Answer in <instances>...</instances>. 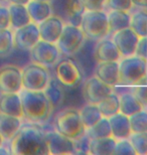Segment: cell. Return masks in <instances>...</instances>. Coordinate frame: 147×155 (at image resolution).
I'll return each mask as SVG.
<instances>
[{
    "instance_id": "f546056e",
    "label": "cell",
    "mask_w": 147,
    "mask_h": 155,
    "mask_svg": "<svg viewBox=\"0 0 147 155\" xmlns=\"http://www.w3.org/2000/svg\"><path fill=\"white\" fill-rule=\"evenodd\" d=\"M130 27L136 35L141 38H147V10L140 9L131 14Z\"/></svg>"
},
{
    "instance_id": "4316f807",
    "label": "cell",
    "mask_w": 147,
    "mask_h": 155,
    "mask_svg": "<svg viewBox=\"0 0 147 155\" xmlns=\"http://www.w3.org/2000/svg\"><path fill=\"white\" fill-rule=\"evenodd\" d=\"M62 86L64 85L57 78H51V81H49L48 87L45 90L46 97L48 98L54 109L58 107L59 105H62V103L64 102L65 93Z\"/></svg>"
},
{
    "instance_id": "cb8c5ba5",
    "label": "cell",
    "mask_w": 147,
    "mask_h": 155,
    "mask_svg": "<svg viewBox=\"0 0 147 155\" xmlns=\"http://www.w3.org/2000/svg\"><path fill=\"white\" fill-rule=\"evenodd\" d=\"M9 15H10V28L15 30L31 22V18L27 11L26 5L9 4Z\"/></svg>"
},
{
    "instance_id": "9a60e30c",
    "label": "cell",
    "mask_w": 147,
    "mask_h": 155,
    "mask_svg": "<svg viewBox=\"0 0 147 155\" xmlns=\"http://www.w3.org/2000/svg\"><path fill=\"white\" fill-rule=\"evenodd\" d=\"M65 27V22L59 16L51 15L45 20L38 23L40 39L45 41L57 43Z\"/></svg>"
},
{
    "instance_id": "60d3db41",
    "label": "cell",
    "mask_w": 147,
    "mask_h": 155,
    "mask_svg": "<svg viewBox=\"0 0 147 155\" xmlns=\"http://www.w3.org/2000/svg\"><path fill=\"white\" fill-rule=\"evenodd\" d=\"M7 2H9L10 4H22L26 5L30 0H6Z\"/></svg>"
},
{
    "instance_id": "8992f818",
    "label": "cell",
    "mask_w": 147,
    "mask_h": 155,
    "mask_svg": "<svg viewBox=\"0 0 147 155\" xmlns=\"http://www.w3.org/2000/svg\"><path fill=\"white\" fill-rule=\"evenodd\" d=\"M51 78L48 68L31 61L22 69V88L28 91H45Z\"/></svg>"
},
{
    "instance_id": "ee69618b",
    "label": "cell",
    "mask_w": 147,
    "mask_h": 155,
    "mask_svg": "<svg viewBox=\"0 0 147 155\" xmlns=\"http://www.w3.org/2000/svg\"><path fill=\"white\" fill-rule=\"evenodd\" d=\"M38 1H46V2H52V1H54V0H38Z\"/></svg>"
},
{
    "instance_id": "f35d334b",
    "label": "cell",
    "mask_w": 147,
    "mask_h": 155,
    "mask_svg": "<svg viewBox=\"0 0 147 155\" xmlns=\"http://www.w3.org/2000/svg\"><path fill=\"white\" fill-rule=\"evenodd\" d=\"M10 27V15L9 9L6 6L0 5V29Z\"/></svg>"
},
{
    "instance_id": "44dd1931",
    "label": "cell",
    "mask_w": 147,
    "mask_h": 155,
    "mask_svg": "<svg viewBox=\"0 0 147 155\" xmlns=\"http://www.w3.org/2000/svg\"><path fill=\"white\" fill-rule=\"evenodd\" d=\"M22 126L21 118L0 113V134L4 141H11Z\"/></svg>"
},
{
    "instance_id": "603a6c76",
    "label": "cell",
    "mask_w": 147,
    "mask_h": 155,
    "mask_svg": "<svg viewBox=\"0 0 147 155\" xmlns=\"http://www.w3.org/2000/svg\"><path fill=\"white\" fill-rule=\"evenodd\" d=\"M109 22V35H113L115 32L130 27L131 14L129 11L110 10L107 12Z\"/></svg>"
},
{
    "instance_id": "83f0119b",
    "label": "cell",
    "mask_w": 147,
    "mask_h": 155,
    "mask_svg": "<svg viewBox=\"0 0 147 155\" xmlns=\"http://www.w3.org/2000/svg\"><path fill=\"white\" fill-rule=\"evenodd\" d=\"M80 115H81V118H82V122L84 123V126L86 127V129L91 128V127L95 125L96 123H98L103 118L98 105L89 104V103H87L85 106L80 110Z\"/></svg>"
},
{
    "instance_id": "30bf717a",
    "label": "cell",
    "mask_w": 147,
    "mask_h": 155,
    "mask_svg": "<svg viewBox=\"0 0 147 155\" xmlns=\"http://www.w3.org/2000/svg\"><path fill=\"white\" fill-rule=\"evenodd\" d=\"M114 92V87L103 83L96 76L91 77L84 84L83 96L87 103L98 105L102 100Z\"/></svg>"
},
{
    "instance_id": "f1b7e54d",
    "label": "cell",
    "mask_w": 147,
    "mask_h": 155,
    "mask_svg": "<svg viewBox=\"0 0 147 155\" xmlns=\"http://www.w3.org/2000/svg\"><path fill=\"white\" fill-rule=\"evenodd\" d=\"M103 117L110 118L120 112V98L116 93H112L98 104Z\"/></svg>"
},
{
    "instance_id": "836d02e7",
    "label": "cell",
    "mask_w": 147,
    "mask_h": 155,
    "mask_svg": "<svg viewBox=\"0 0 147 155\" xmlns=\"http://www.w3.org/2000/svg\"><path fill=\"white\" fill-rule=\"evenodd\" d=\"M138 155H147V132L132 133L128 138Z\"/></svg>"
},
{
    "instance_id": "5b68a950",
    "label": "cell",
    "mask_w": 147,
    "mask_h": 155,
    "mask_svg": "<svg viewBox=\"0 0 147 155\" xmlns=\"http://www.w3.org/2000/svg\"><path fill=\"white\" fill-rule=\"evenodd\" d=\"M80 27L89 39L98 41L107 38L109 35L107 12L105 10H86Z\"/></svg>"
},
{
    "instance_id": "7a4b0ae2",
    "label": "cell",
    "mask_w": 147,
    "mask_h": 155,
    "mask_svg": "<svg viewBox=\"0 0 147 155\" xmlns=\"http://www.w3.org/2000/svg\"><path fill=\"white\" fill-rule=\"evenodd\" d=\"M22 102L23 118L31 123L46 122L54 111L45 91H28L22 89L19 93Z\"/></svg>"
},
{
    "instance_id": "6da1fadb",
    "label": "cell",
    "mask_w": 147,
    "mask_h": 155,
    "mask_svg": "<svg viewBox=\"0 0 147 155\" xmlns=\"http://www.w3.org/2000/svg\"><path fill=\"white\" fill-rule=\"evenodd\" d=\"M11 153L16 155L49 154L45 133L36 123L21 126L11 140Z\"/></svg>"
},
{
    "instance_id": "52a82bcc",
    "label": "cell",
    "mask_w": 147,
    "mask_h": 155,
    "mask_svg": "<svg viewBox=\"0 0 147 155\" xmlns=\"http://www.w3.org/2000/svg\"><path fill=\"white\" fill-rule=\"evenodd\" d=\"M86 36L80 26L65 24L61 36L57 42L59 52L65 55H73L82 48Z\"/></svg>"
},
{
    "instance_id": "d590c367",
    "label": "cell",
    "mask_w": 147,
    "mask_h": 155,
    "mask_svg": "<svg viewBox=\"0 0 147 155\" xmlns=\"http://www.w3.org/2000/svg\"><path fill=\"white\" fill-rule=\"evenodd\" d=\"M135 150L129 139L118 140L115 148L114 155H135Z\"/></svg>"
},
{
    "instance_id": "1f68e13d",
    "label": "cell",
    "mask_w": 147,
    "mask_h": 155,
    "mask_svg": "<svg viewBox=\"0 0 147 155\" xmlns=\"http://www.w3.org/2000/svg\"><path fill=\"white\" fill-rule=\"evenodd\" d=\"M14 48L13 30L10 27L0 29V57L10 54Z\"/></svg>"
},
{
    "instance_id": "3957f363",
    "label": "cell",
    "mask_w": 147,
    "mask_h": 155,
    "mask_svg": "<svg viewBox=\"0 0 147 155\" xmlns=\"http://www.w3.org/2000/svg\"><path fill=\"white\" fill-rule=\"evenodd\" d=\"M119 81L121 85L135 87L147 83V60L134 54L119 61Z\"/></svg>"
},
{
    "instance_id": "5bb4252c",
    "label": "cell",
    "mask_w": 147,
    "mask_h": 155,
    "mask_svg": "<svg viewBox=\"0 0 147 155\" xmlns=\"http://www.w3.org/2000/svg\"><path fill=\"white\" fill-rule=\"evenodd\" d=\"M46 142L49 154L62 155V154H74L76 153L77 143L75 140L59 134L58 132L51 131L45 133Z\"/></svg>"
},
{
    "instance_id": "7bdbcfd3",
    "label": "cell",
    "mask_w": 147,
    "mask_h": 155,
    "mask_svg": "<svg viewBox=\"0 0 147 155\" xmlns=\"http://www.w3.org/2000/svg\"><path fill=\"white\" fill-rule=\"evenodd\" d=\"M3 142H4V139H3V137L1 136V134H0V145L3 144Z\"/></svg>"
},
{
    "instance_id": "7c38bea8",
    "label": "cell",
    "mask_w": 147,
    "mask_h": 155,
    "mask_svg": "<svg viewBox=\"0 0 147 155\" xmlns=\"http://www.w3.org/2000/svg\"><path fill=\"white\" fill-rule=\"evenodd\" d=\"M14 45L21 51H30L40 40L38 24L31 21L20 28L13 30Z\"/></svg>"
},
{
    "instance_id": "74e56055",
    "label": "cell",
    "mask_w": 147,
    "mask_h": 155,
    "mask_svg": "<svg viewBox=\"0 0 147 155\" xmlns=\"http://www.w3.org/2000/svg\"><path fill=\"white\" fill-rule=\"evenodd\" d=\"M87 10H104L106 0H81Z\"/></svg>"
},
{
    "instance_id": "484cf974",
    "label": "cell",
    "mask_w": 147,
    "mask_h": 155,
    "mask_svg": "<svg viewBox=\"0 0 147 155\" xmlns=\"http://www.w3.org/2000/svg\"><path fill=\"white\" fill-rule=\"evenodd\" d=\"M119 98H120V112L128 117L144 109L143 105L132 92L123 93L119 96Z\"/></svg>"
},
{
    "instance_id": "ab89813d",
    "label": "cell",
    "mask_w": 147,
    "mask_h": 155,
    "mask_svg": "<svg viewBox=\"0 0 147 155\" xmlns=\"http://www.w3.org/2000/svg\"><path fill=\"white\" fill-rule=\"evenodd\" d=\"M135 54L147 60V38H141L139 39Z\"/></svg>"
},
{
    "instance_id": "ffe728a7",
    "label": "cell",
    "mask_w": 147,
    "mask_h": 155,
    "mask_svg": "<svg viewBox=\"0 0 147 155\" xmlns=\"http://www.w3.org/2000/svg\"><path fill=\"white\" fill-rule=\"evenodd\" d=\"M117 140L113 137L89 139L88 152L92 155H113Z\"/></svg>"
},
{
    "instance_id": "4fadbf2b",
    "label": "cell",
    "mask_w": 147,
    "mask_h": 155,
    "mask_svg": "<svg viewBox=\"0 0 147 155\" xmlns=\"http://www.w3.org/2000/svg\"><path fill=\"white\" fill-rule=\"evenodd\" d=\"M139 39L140 38L131 27L119 30L112 36V40L116 45L122 58L135 54Z\"/></svg>"
},
{
    "instance_id": "e575fe53",
    "label": "cell",
    "mask_w": 147,
    "mask_h": 155,
    "mask_svg": "<svg viewBox=\"0 0 147 155\" xmlns=\"http://www.w3.org/2000/svg\"><path fill=\"white\" fill-rule=\"evenodd\" d=\"M134 6V0H106L105 8L110 10H123L131 11Z\"/></svg>"
},
{
    "instance_id": "8fae6325",
    "label": "cell",
    "mask_w": 147,
    "mask_h": 155,
    "mask_svg": "<svg viewBox=\"0 0 147 155\" xmlns=\"http://www.w3.org/2000/svg\"><path fill=\"white\" fill-rule=\"evenodd\" d=\"M55 76L62 85L67 87L78 86L83 77L80 66L70 58H65L58 64Z\"/></svg>"
},
{
    "instance_id": "d4e9b609",
    "label": "cell",
    "mask_w": 147,
    "mask_h": 155,
    "mask_svg": "<svg viewBox=\"0 0 147 155\" xmlns=\"http://www.w3.org/2000/svg\"><path fill=\"white\" fill-rule=\"evenodd\" d=\"M86 10L87 9L81 0H68L65 8L67 22L73 25L80 26Z\"/></svg>"
},
{
    "instance_id": "8d00e7d4",
    "label": "cell",
    "mask_w": 147,
    "mask_h": 155,
    "mask_svg": "<svg viewBox=\"0 0 147 155\" xmlns=\"http://www.w3.org/2000/svg\"><path fill=\"white\" fill-rule=\"evenodd\" d=\"M132 93L136 96L143 107H147V83L144 85H139L133 87Z\"/></svg>"
},
{
    "instance_id": "4dcf8cb0",
    "label": "cell",
    "mask_w": 147,
    "mask_h": 155,
    "mask_svg": "<svg viewBox=\"0 0 147 155\" xmlns=\"http://www.w3.org/2000/svg\"><path fill=\"white\" fill-rule=\"evenodd\" d=\"M112 130L109 118L103 117L98 123L92 126L91 128L87 129L86 137L88 139L94 138H103V137H111Z\"/></svg>"
},
{
    "instance_id": "d6a6232c",
    "label": "cell",
    "mask_w": 147,
    "mask_h": 155,
    "mask_svg": "<svg viewBox=\"0 0 147 155\" xmlns=\"http://www.w3.org/2000/svg\"><path fill=\"white\" fill-rule=\"evenodd\" d=\"M132 133L147 132V111L142 109L129 117Z\"/></svg>"
},
{
    "instance_id": "2e32d148",
    "label": "cell",
    "mask_w": 147,
    "mask_h": 155,
    "mask_svg": "<svg viewBox=\"0 0 147 155\" xmlns=\"http://www.w3.org/2000/svg\"><path fill=\"white\" fill-rule=\"evenodd\" d=\"M0 113L22 119L23 109L19 93H0Z\"/></svg>"
},
{
    "instance_id": "d6986e66",
    "label": "cell",
    "mask_w": 147,
    "mask_h": 155,
    "mask_svg": "<svg viewBox=\"0 0 147 155\" xmlns=\"http://www.w3.org/2000/svg\"><path fill=\"white\" fill-rule=\"evenodd\" d=\"M112 130V137L116 140L128 139L132 134L129 117L119 112L109 118Z\"/></svg>"
},
{
    "instance_id": "277c9868",
    "label": "cell",
    "mask_w": 147,
    "mask_h": 155,
    "mask_svg": "<svg viewBox=\"0 0 147 155\" xmlns=\"http://www.w3.org/2000/svg\"><path fill=\"white\" fill-rule=\"evenodd\" d=\"M55 130L75 141L84 138L87 132L80 111L75 108H67L58 114L55 120Z\"/></svg>"
},
{
    "instance_id": "ac0fdd59",
    "label": "cell",
    "mask_w": 147,
    "mask_h": 155,
    "mask_svg": "<svg viewBox=\"0 0 147 155\" xmlns=\"http://www.w3.org/2000/svg\"><path fill=\"white\" fill-rule=\"evenodd\" d=\"M95 76L111 87L117 86L119 81V61H101L95 70Z\"/></svg>"
},
{
    "instance_id": "f6af8a7d",
    "label": "cell",
    "mask_w": 147,
    "mask_h": 155,
    "mask_svg": "<svg viewBox=\"0 0 147 155\" xmlns=\"http://www.w3.org/2000/svg\"><path fill=\"white\" fill-rule=\"evenodd\" d=\"M6 0H0V4H1V3H3V2H5Z\"/></svg>"
},
{
    "instance_id": "7402d4cb",
    "label": "cell",
    "mask_w": 147,
    "mask_h": 155,
    "mask_svg": "<svg viewBox=\"0 0 147 155\" xmlns=\"http://www.w3.org/2000/svg\"><path fill=\"white\" fill-rule=\"evenodd\" d=\"M27 11L29 13L31 21L34 23H40L45 20L52 13L51 2L38 1V0H30L26 4Z\"/></svg>"
},
{
    "instance_id": "b9f144b4",
    "label": "cell",
    "mask_w": 147,
    "mask_h": 155,
    "mask_svg": "<svg viewBox=\"0 0 147 155\" xmlns=\"http://www.w3.org/2000/svg\"><path fill=\"white\" fill-rule=\"evenodd\" d=\"M9 153H10V152H9V150L7 149V148L2 146V145H0V154H1V155H7Z\"/></svg>"
},
{
    "instance_id": "ba28073f",
    "label": "cell",
    "mask_w": 147,
    "mask_h": 155,
    "mask_svg": "<svg viewBox=\"0 0 147 155\" xmlns=\"http://www.w3.org/2000/svg\"><path fill=\"white\" fill-rule=\"evenodd\" d=\"M31 61L43 67L51 68L58 64L59 60V49L57 43H52L40 39L30 49Z\"/></svg>"
},
{
    "instance_id": "9c48e42d",
    "label": "cell",
    "mask_w": 147,
    "mask_h": 155,
    "mask_svg": "<svg viewBox=\"0 0 147 155\" xmlns=\"http://www.w3.org/2000/svg\"><path fill=\"white\" fill-rule=\"evenodd\" d=\"M22 89V70L19 67H0V93H20Z\"/></svg>"
},
{
    "instance_id": "e0dca14e",
    "label": "cell",
    "mask_w": 147,
    "mask_h": 155,
    "mask_svg": "<svg viewBox=\"0 0 147 155\" xmlns=\"http://www.w3.org/2000/svg\"><path fill=\"white\" fill-rule=\"evenodd\" d=\"M94 57L98 63L101 61H119L121 60V54L119 52L116 45L110 38H103L98 40Z\"/></svg>"
}]
</instances>
